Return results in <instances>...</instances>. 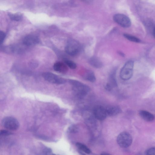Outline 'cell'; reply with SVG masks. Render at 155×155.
Wrapping results in <instances>:
<instances>
[{
  "label": "cell",
  "instance_id": "cell-10",
  "mask_svg": "<svg viewBox=\"0 0 155 155\" xmlns=\"http://www.w3.org/2000/svg\"><path fill=\"white\" fill-rule=\"evenodd\" d=\"M54 70L61 73H65L68 71L67 66L65 64L61 62L55 63L53 65Z\"/></svg>",
  "mask_w": 155,
  "mask_h": 155
},
{
  "label": "cell",
  "instance_id": "cell-4",
  "mask_svg": "<svg viewBox=\"0 0 155 155\" xmlns=\"http://www.w3.org/2000/svg\"><path fill=\"white\" fill-rule=\"evenodd\" d=\"M117 142L119 145L122 148H126L129 147L132 142L131 135L126 132H121L118 136Z\"/></svg>",
  "mask_w": 155,
  "mask_h": 155
},
{
  "label": "cell",
  "instance_id": "cell-13",
  "mask_svg": "<svg viewBox=\"0 0 155 155\" xmlns=\"http://www.w3.org/2000/svg\"><path fill=\"white\" fill-rule=\"evenodd\" d=\"M90 64L93 67L96 68H100L103 66V64L101 61L97 57H93L89 60Z\"/></svg>",
  "mask_w": 155,
  "mask_h": 155
},
{
  "label": "cell",
  "instance_id": "cell-24",
  "mask_svg": "<svg viewBox=\"0 0 155 155\" xmlns=\"http://www.w3.org/2000/svg\"><path fill=\"white\" fill-rule=\"evenodd\" d=\"M43 152L45 154H53L51 149L49 148H45L43 150Z\"/></svg>",
  "mask_w": 155,
  "mask_h": 155
},
{
  "label": "cell",
  "instance_id": "cell-15",
  "mask_svg": "<svg viewBox=\"0 0 155 155\" xmlns=\"http://www.w3.org/2000/svg\"><path fill=\"white\" fill-rule=\"evenodd\" d=\"M76 145L79 150L86 153L89 154L91 152V150L85 145L82 143L77 142L76 143Z\"/></svg>",
  "mask_w": 155,
  "mask_h": 155
},
{
  "label": "cell",
  "instance_id": "cell-21",
  "mask_svg": "<svg viewBox=\"0 0 155 155\" xmlns=\"http://www.w3.org/2000/svg\"><path fill=\"white\" fill-rule=\"evenodd\" d=\"M0 135L2 136H8L12 134V133L8 130H1L0 132Z\"/></svg>",
  "mask_w": 155,
  "mask_h": 155
},
{
  "label": "cell",
  "instance_id": "cell-11",
  "mask_svg": "<svg viewBox=\"0 0 155 155\" xmlns=\"http://www.w3.org/2000/svg\"><path fill=\"white\" fill-rule=\"evenodd\" d=\"M106 109L107 115L110 116H115L121 111L120 108L116 106L109 107H107Z\"/></svg>",
  "mask_w": 155,
  "mask_h": 155
},
{
  "label": "cell",
  "instance_id": "cell-6",
  "mask_svg": "<svg viewBox=\"0 0 155 155\" xmlns=\"http://www.w3.org/2000/svg\"><path fill=\"white\" fill-rule=\"evenodd\" d=\"M42 76L46 81L52 83L62 84L66 82L65 79L49 72L44 73L42 74Z\"/></svg>",
  "mask_w": 155,
  "mask_h": 155
},
{
  "label": "cell",
  "instance_id": "cell-16",
  "mask_svg": "<svg viewBox=\"0 0 155 155\" xmlns=\"http://www.w3.org/2000/svg\"><path fill=\"white\" fill-rule=\"evenodd\" d=\"M115 71H113L110 74L109 77V83H108L112 87L117 85L115 78Z\"/></svg>",
  "mask_w": 155,
  "mask_h": 155
},
{
  "label": "cell",
  "instance_id": "cell-18",
  "mask_svg": "<svg viewBox=\"0 0 155 155\" xmlns=\"http://www.w3.org/2000/svg\"><path fill=\"white\" fill-rule=\"evenodd\" d=\"M124 36L126 38L130 41L135 42H139L140 41V40L137 37L129 34H124Z\"/></svg>",
  "mask_w": 155,
  "mask_h": 155
},
{
  "label": "cell",
  "instance_id": "cell-5",
  "mask_svg": "<svg viewBox=\"0 0 155 155\" xmlns=\"http://www.w3.org/2000/svg\"><path fill=\"white\" fill-rule=\"evenodd\" d=\"M2 124L5 128L12 130H17L19 126L18 120L15 118L11 117H5L2 121Z\"/></svg>",
  "mask_w": 155,
  "mask_h": 155
},
{
  "label": "cell",
  "instance_id": "cell-3",
  "mask_svg": "<svg viewBox=\"0 0 155 155\" xmlns=\"http://www.w3.org/2000/svg\"><path fill=\"white\" fill-rule=\"evenodd\" d=\"M81 45L75 40L71 39L68 41L65 48V51L68 54L71 56H75L80 51Z\"/></svg>",
  "mask_w": 155,
  "mask_h": 155
},
{
  "label": "cell",
  "instance_id": "cell-14",
  "mask_svg": "<svg viewBox=\"0 0 155 155\" xmlns=\"http://www.w3.org/2000/svg\"><path fill=\"white\" fill-rule=\"evenodd\" d=\"M84 78L86 80L92 82H95L96 78L94 72L91 71H87L84 74Z\"/></svg>",
  "mask_w": 155,
  "mask_h": 155
},
{
  "label": "cell",
  "instance_id": "cell-9",
  "mask_svg": "<svg viewBox=\"0 0 155 155\" xmlns=\"http://www.w3.org/2000/svg\"><path fill=\"white\" fill-rule=\"evenodd\" d=\"M39 42L38 37L33 35H28L25 37L23 40V44L27 46L36 45Z\"/></svg>",
  "mask_w": 155,
  "mask_h": 155
},
{
  "label": "cell",
  "instance_id": "cell-7",
  "mask_svg": "<svg viewBox=\"0 0 155 155\" xmlns=\"http://www.w3.org/2000/svg\"><path fill=\"white\" fill-rule=\"evenodd\" d=\"M113 19L117 23L124 28H128L131 25L130 18L123 14H116L113 16Z\"/></svg>",
  "mask_w": 155,
  "mask_h": 155
},
{
  "label": "cell",
  "instance_id": "cell-23",
  "mask_svg": "<svg viewBox=\"0 0 155 155\" xmlns=\"http://www.w3.org/2000/svg\"><path fill=\"white\" fill-rule=\"evenodd\" d=\"M5 37V34L3 31H0V43L1 44L3 42Z\"/></svg>",
  "mask_w": 155,
  "mask_h": 155
},
{
  "label": "cell",
  "instance_id": "cell-1",
  "mask_svg": "<svg viewBox=\"0 0 155 155\" xmlns=\"http://www.w3.org/2000/svg\"><path fill=\"white\" fill-rule=\"evenodd\" d=\"M69 81L75 95L79 98L85 96L90 91L88 86L79 81L74 80H70Z\"/></svg>",
  "mask_w": 155,
  "mask_h": 155
},
{
  "label": "cell",
  "instance_id": "cell-22",
  "mask_svg": "<svg viewBox=\"0 0 155 155\" xmlns=\"http://www.w3.org/2000/svg\"><path fill=\"white\" fill-rule=\"evenodd\" d=\"M148 155H155V147H152L148 149L146 151Z\"/></svg>",
  "mask_w": 155,
  "mask_h": 155
},
{
  "label": "cell",
  "instance_id": "cell-20",
  "mask_svg": "<svg viewBox=\"0 0 155 155\" xmlns=\"http://www.w3.org/2000/svg\"><path fill=\"white\" fill-rule=\"evenodd\" d=\"M68 131L71 133H76L78 131V128L76 125H73L69 127Z\"/></svg>",
  "mask_w": 155,
  "mask_h": 155
},
{
  "label": "cell",
  "instance_id": "cell-26",
  "mask_svg": "<svg viewBox=\"0 0 155 155\" xmlns=\"http://www.w3.org/2000/svg\"><path fill=\"white\" fill-rule=\"evenodd\" d=\"M102 155H108L109 154L108 153H102L101 154Z\"/></svg>",
  "mask_w": 155,
  "mask_h": 155
},
{
  "label": "cell",
  "instance_id": "cell-25",
  "mask_svg": "<svg viewBox=\"0 0 155 155\" xmlns=\"http://www.w3.org/2000/svg\"><path fill=\"white\" fill-rule=\"evenodd\" d=\"M153 35L154 37L155 38V27H154L153 30Z\"/></svg>",
  "mask_w": 155,
  "mask_h": 155
},
{
  "label": "cell",
  "instance_id": "cell-8",
  "mask_svg": "<svg viewBox=\"0 0 155 155\" xmlns=\"http://www.w3.org/2000/svg\"><path fill=\"white\" fill-rule=\"evenodd\" d=\"M93 112L95 117L99 120H104L107 115L106 108L101 105L95 107Z\"/></svg>",
  "mask_w": 155,
  "mask_h": 155
},
{
  "label": "cell",
  "instance_id": "cell-2",
  "mask_svg": "<svg viewBox=\"0 0 155 155\" xmlns=\"http://www.w3.org/2000/svg\"><path fill=\"white\" fill-rule=\"evenodd\" d=\"M134 66V62L132 60L127 61L121 69L120 76L123 80L130 79L133 74Z\"/></svg>",
  "mask_w": 155,
  "mask_h": 155
},
{
  "label": "cell",
  "instance_id": "cell-19",
  "mask_svg": "<svg viewBox=\"0 0 155 155\" xmlns=\"http://www.w3.org/2000/svg\"><path fill=\"white\" fill-rule=\"evenodd\" d=\"M64 62L67 66L71 69H75L77 67L75 63L71 60H65Z\"/></svg>",
  "mask_w": 155,
  "mask_h": 155
},
{
  "label": "cell",
  "instance_id": "cell-17",
  "mask_svg": "<svg viewBox=\"0 0 155 155\" xmlns=\"http://www.w3.org/2000/svg\"><path fill=\"white\" fill-rule=\"evenodd\" d=\"M8 15L11 19L15 21H19L21 19L22 17L21 14L19 13H10Z\"/></svg>",
  "mask_w": 155,
  "mask_h": 155
},
{
  "label": "cell",
  "instance_id": "cell-12",
  "mask_svg": "<svg viewBox=\"0 0 155 155\" xmlns=\"http://www.w3.org/2000/svg\"><path fill=\"white\" fill-rule=\"evenodd\" d=\"M139 114L143 119L147 121H152L154 119V116L152 114L146 110H140Z\"/></svg>",
  "mask_w": 155,
  "mask_h": 155
}]
</instances>
